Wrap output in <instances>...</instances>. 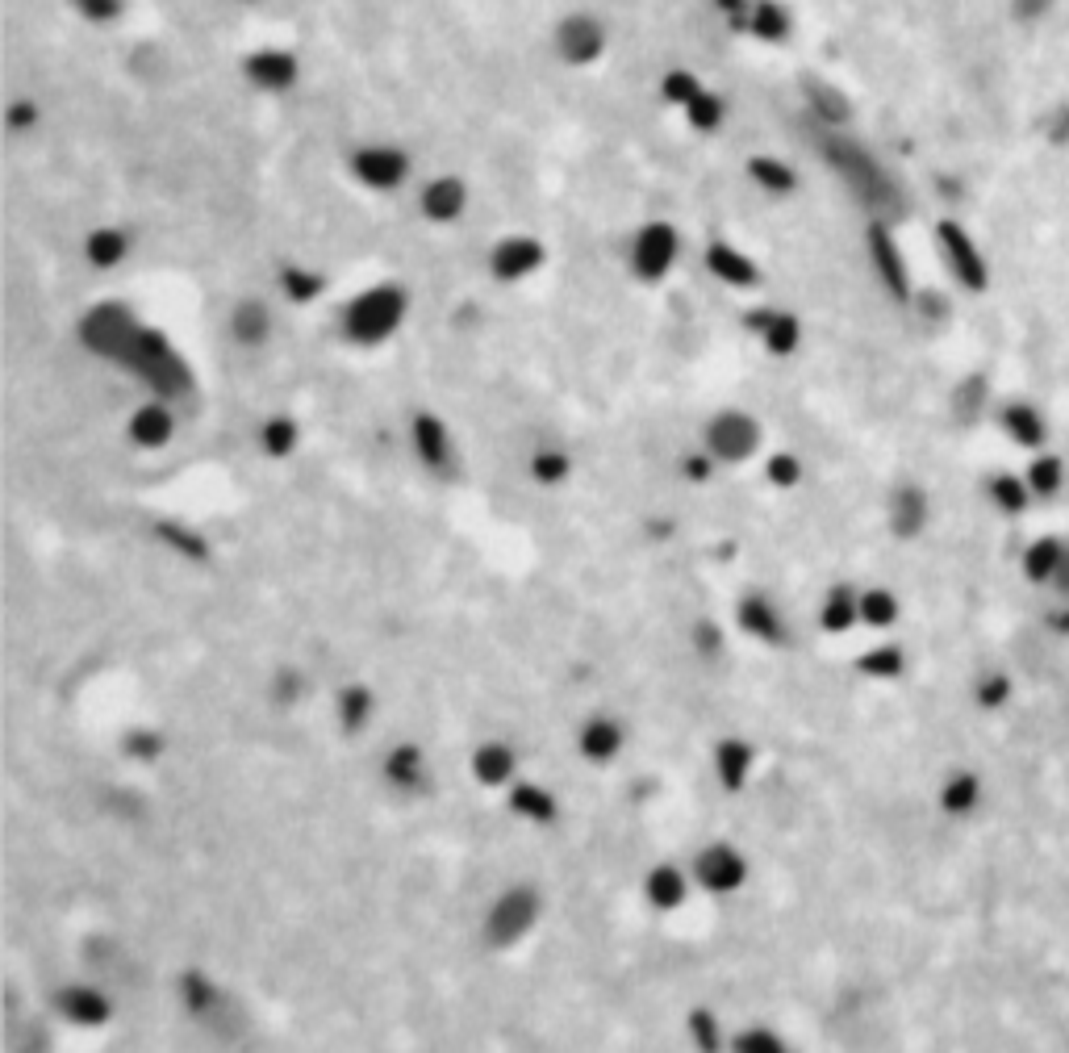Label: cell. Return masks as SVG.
I'll return each mask as SVG.
<instances>
[{
    "label": "cell",
    "mask_w": 1069,
    "mask_h": 1053,
    "mask_svg": "<svg viewBox=\"0 0 1069 1053\" xmlns=\"http://www.w3.org/2000/svg\"><path fill=\"white\" fill-rule=\"evenodd\" d=\"M243 72L255 88L264 92H284L297 84V55L293 51H280V46H259L255 55H247Z\"/></svg>",
    "instance_id": "obj_11"
},
{
    "label": "cell",
    "mask_w": 1069,
    "mask_h": 1053,
    "mask_svg": "<svg viewBox=\"0 0 1069 1053\" xmlns=\"http://www.w3.org/2000/svg\"><path fill=\"white\" fill-rule=\"evenodd\" d=\"M180 995H184V1008L193 1012V1016H213V1008L222 1003L218 982L205 978V974H197V970L180 978Z\"/></svg>",
    "instance_id": "obj_31"
},
{
    "label": "cell",
    "mask_w": 1069,
    "mask_h": 1053,
    "mask_svg": "<svg viewBox=\"0 0 1069 1053\" xmlns=\"http://www.w3.org/2000/svg\"><path fill=\"white\" fill-rule=\"evenodd\" d=\"M731 1045L740 1053H773V1049H781V1037L769 1033V1028H748V1033H735Z\"/></svg>",
    "instance_id": "obj_39"
},
{
    "label": "cell",
    "mask_w": 1069,
    "mask_h": 1053,
    "mask_svg": "<svg viewBox=\"0 0 1069 1053\" xmlns=\"http://www.w3.org/2000/svg\"><path fill=\"white\" fill-rule=\"evenodd\" d=\"M790 26H794V21H790L786 5H777V0H760V5H752L744 30H748L752 38H760V42H769V46H773V42H781V38L790 34Z\"/></svg>",
    "instance_id": "obj_26"
},
{
    "label": "cell",
    "mask_w": 1069,
    "mask_h": 1053,
    "mask_svg": "<svg viewBox=\"0 0 1069 1053\" xmlns=\"http://www.w3.org/2000/svg\"><path fill=\"white\" fill-rule=\"evenodd\" d=\"M297 423L289 414H272L264 427H259V448H264L268 456H289L297 448Z\"/></svg>",
    "instance_id": "obj_32"
},
{
    "label": "cell",
    "mask_w": 1069,
    "mask_h": 1053,
    "mask_svg": "<svg viewBox=\"0 0 1069 1053\" xmlns=\"http://www.w3.org/2000/svg\"><path fill=\"white\" fill-rule=\"evenodd\" d=\"M735 623L744 627V636L760 640V644H786V615L777 611V602L769 598H760V594H748L740 598V606H735Z\"/></svg>",
    "instance_id": "obj_12"
},
{
    "label": "cell",
    "mask_w": 1069,
    "mask_h": 1053,
    "mask_svg": "<svg viewBox=\"0 0 1069 1053\" xmlns=\"http://www.w3.org/2000/svg\"><path fill=\"white\" fill-rule=\"evenodd\" d=\"M568 473H573V460H568V452H560V448H539L531 456V477L539 485H560Z\"/></svg>",
    "instance_id": "obj_34"
},
{
    "label": "cell",
    "mask_w": 1069,
    "mask_h": 1053,
    "mask_svg": "<svg viewBox=\"0 0 1069 1053\" xmlns=\"http://www.w3.org/2000/svg\"><path fill=\"white\" fill-rule=\"evenodd\" d=\"M752 761H756V753H752L748 740H719V748H715V769H719V782L727 790H740L748 782Z\"/></svg>",
    "instance_id": "obj_24"
},
{
    "label": "cell",
    "mask_w": 1069,
    "mask_h": 1053,
    "mask_svg": "<svg viewBox=\"0 0 1069 1053\" xmlns=\"http://www.w3.org/2000/svg\"><path fill=\"white\" fill-rule=\"evenodd\" d=\"M414 452L439 477H447L451 468H456V443H451V431H447V423L439 414H418L414 418Z\"/></svg>",
    "instance_id": "obj_10"
},
{
    "label": "cell",
    "mask_w": 1069,
    "mask_h": 1053,
    "mask_svg": "<svg viewBox=\"0 0 1069 1053\" xmlns=\"http://www.w3.org/2000/svg\"><path fill=\"white\" fill-rule=\"evenodd\" d=\"M138 326L142 322L126 306H117V301H101V306H92L80 318V339H84V347L92 351V356H105L113 364H122L126 347L138 335Z\"/></svg>",
    "instance_id": "obj_3"
},
{
    "label": "cell",
    "mask_w": 1069,
    "mask_h": 1053,
    "mask_svg": "<svg viewBox=\"0 0 1069 1053\" xmlns=\"http://www.w3.org/2000/svg\"><path fill=\"white\" fill-rule=\"evenodd\" d=\"M694 644H698V652H706V657H715V652L723 648L719 627H715V623H702V627L694 631Z\"/></svg>",
    "instance_id": "obj_48"
},
{
    "label": "cell",
    "mask_w": 1069,
    "mask_h": 1053,
    "mask_svg": "<svg viewBox=\"0 0 1069 1053\" xmlns=\"http://www.w3.org/2000/svg\"><path fill=\"white\" fill-rule=\"evenodd\" d=\"M71 5H76V13L88 21H113L122 13V0H71Z\"/></svg>",
    "instance_id": "obj_46"
},
{
    "label": "cell",
    "mask_w": 1069,
    "mask_h": 1053,
    "mask_svg": "<svg viewBox=\"0 0 1069 1053\" xmlns=\"http://www.w3.org/2000/svg\"><path fill=\"white\" fill-rule=\"evenodd\" d=\"M159 748H163V736L159 732H134V736H126V753L138 757V761H155Z\"/></svg>",
    "instance_id": "obj_45"
},
{
    "label": "cell",
    "mask_w": 1069,
    "mask_h": 1053,
    "mask_svg": "<svg viewBox=\"0 0 1069 1053\" xmlns=\"http://www.w3.org/2000/svg\"><path fill=\"white\" fill-rule=\"evenodd\" d=\"M644 891H648L652 907L673 911V907L685 903V895H690V878H685V870H677V865H656V870H648V878H644Z\"/></svg>",
    "instance_id": "obj_22"
},
{
    "label": "cell",
    "mask_w": 1069,
    "mask_h": 1053,
    "mask_svg": "<svg viewBox=\"0 0 1069 1053\" xmlns=\"http://www.w3.org/2000/svg\"><path fill=\"white\" fill-rule=\"evenodd\" d=\"M702 443L719 464L748 460L760 448V423L748 410H723V414H715L706 423V439Z\"/></svg>",
    "instance_id": "obj_5"
},
{
    "label": "cell",
    "mask_w": 1069,
    "mask_h": 1053,
    "mask_svg": "<svg viewBox=\"0 0 1069 1053\" xmlns=\"http://www.w3.org/2000/svg\"><path fill=\"white\" fill-rule=\"evenodd\" d=\"M539 920V895L527 891V886H510V891H502L489 911H485V936H489V945L497 949H510L514 941H522Z\"/></svg>",
    "instance_id": "obj_4"
},
{
    "label": "cell",
    "mask_w": 1069,
    "mask_h": 1053,
    "mask_svg": "<svg viewBox=\"0 0 1069 1053\" xmlns=\"http://www.w3.org/2000/svg\"><path fill=\"white\" fill-rule=\"evenodd\" d=\"M59 1008L71 1024H105L109 1020V999L97 991V987H67L59 995Z\"/></svg>",
    "instance_id": "obj_23"
},
{
    "label": "cell",
    "mask_w": 1069,
    "mask_h": 1053,
    "mask_svg": "<svg viewBox=\"0 0 1069 1053\" xmlns=\"http://www.w3.org/2000/svg\"><path fill=\"white\" fill-rule=\"evenodd\" d=\"M752 331L760 335V343H765V351H773V356H790V351L798 347V339H802L798 318L786 314V310H756L752 314Z\"/></svg>",
    "instance_id": "obj_17"
},
{
    "label": "cell",
    "mask_w": 1069,
    "mask_h": 1053,
    "mask_svg": "<svg viewBox=\"0 0 1069 1053\" xmlns=\"http://www.w3.org/2000/svg\"><path fill=\"white\" fill-rule=\"evenodd\" d=\"M510 811L518 819H531V824H552L556 819V794L539 782H514L510 786Z\"/></svg>",
    "instance_id": "obj_21"
},
{
    "label": "cell",
    "mask_w": 1069,
    "mask_h": 1053,
    "mask_svg": "<svg viewBox=\"0 0 1069 1053\" xmlns=\"http://www.w3.org/2000/svg\"><path fill=\"white\" fill-rule=\"evenodd\" d=\"M468 205V189L460 176H439V180H426L422 189V214L431 222H456Z\"/></svg>",
    "instance_id": "obj_14"
},
{
    "label": "cell",
    "mask_w": 1069,
    "mask_h": 1053,
    "mask_svg": "<svg viewBox=\"0 0 1069 1053\" xmlns=\"http://www.w3.org/2000/svg\"><path fill=\"white\" fill-rule=\"evenodd\" d=\"M744 878H748V861H744L740 849H731V845H706L698 853V861H694V882L710 895L740 891Z\"/></svg>",
    "instance_id": "obj_8"
},
{
    "label": "cell",
    "mask_w": 1069,
    "mask_h": 1053,
    "mask_svg": "<svg viewBox=\"0 0 1069 1053\" xmlns=\"http://www.w3.org/2000/svg\"><path fill=\"white\" fill-rule=\"evenodd\" d=\"M690 1037H694V1045H702V1049H719V1045H723V1033H719L715 1016L702 1012V1008L690 1016Z\"/></svg>",
    "instance_id": "obj_40"
},
{
    "label": "cell",
    "mask_w": 1069,
    "mask_h": 1053,
    "mask_svg": "<svg viewBox=\"0 0 1069 1053\" xmlns=\"http://www.w3.org/2000/svg\"><path fill=\"white\" fill-rule=\"evenodd\" d=\"M852 619H861V602H852L844 590L840 594H831L827 602H823V627L827 631H844V627H852Z\"/></svg>",
    "instance_id": "obj_36"
},
{
    "label": "cell",
    "mask_w": 1069,
    "mask_h": 1053,
    "mask_svg": "<svg viewBox=\"0 0 1069 1053\" xmlns=\"http://www.w3.org/2000/svg\"><path fill=\"white\" fill-rule=\"evenodd\" d=\"M715 464H719L715 456H710L706 448H698V452H690L681 460V477L690 485H702V481H710V473H715Z\"/></svg>",
    "instance_id": "obj_42"
},
{
    "label": "cell",
    "mask_w": 1069,
    "mask_h": 1053,
    "mask_svg": "<svg viewBox=\"0 0 1069 1053\" xmlns=\"http://www.w3.org/2000/svg\"><path fill=\"white\" fill-rule=\"evenodd\" d=\"M351 172L360 184H368V189L389 193L410 176V155L389 147V143H372V147H360L351 155Z\"/></svg>",
    "instance_id": "obj_7"
},
{
    "label": "cell",
    "mask_w": 1069,
    "mask_h": 1053,
    "mask_svg": "<svg viewBox=\"0 0 1069 1053\" xmlns=\"http://www.w3.org/2000/svg\"><path fill=\"white\" fill-rule=\"evenodd\" d=\"M301 694H305V677H301L297 669H280V673H276V682H272V698L289 707V702H297Z\"/></svg>",
    "instance_id": "obj_43"
},
{
    "label": "cell",
    "mask_w": 1069,
    "mask_h": 1053,
    "mask_svg": "<svg viewBox=\"0 0 1069 1053\" xmlns=\"http://www.w3.org/2000/svg\"><path fill=\"white\" fill-rule=\"evenodd\" d=\"M230 335L239 339L243 347H259L268 335H272V318L268 310L259 306V301H243V306L230 310Z\"/></svg>",
    "instance_id": "obj_25"
},
{
    "label": "cell",
    "mask_w": 1069,
    "mask_h": 1053,
    "mask_svg": "<svg viewBox=\"0 0 1069 1053\" xmlns=\"http://www.w3.org/2000/svg\"><path fill=\"white\" fill-rule=\"evenodd\" d=\"M606 51V26L593 13H573L556 26V55L573 67H585L593 59H602Z\"/></svg>",
    "instance_id": "obj_9"
},
{
    "label": "cell",
    "mask_w": 1069,
    "mask_h": 1053,
    "mask_svg": "<svg viewBox=\"0 0 1069 1053\" xmlns=\"http://www.w3.org/2000/svg\"><path fill=\"white\" fill-rule=\"evenodd\" d=\"M723 113H727V105H723L710 88H702L698 97H694L690 105H685V122H690L694 130H702V134H710V130H719V126H723Z\"/></svg>",
    "instance_id": "obj_33"
},
{
    "label": "cell",
    "mask_w": 1069,
    "mask_h": 1053,
    "mask_svg": "<svg viewBox=\"0 0 1069 1053\" xmlns=\"http://www.w3.org/2000/svg\"><path fill=\"white\" fill-rule=\"evenodd\" d=\"M706 268L715 272L723 285H735V289H752L760 285V268L748 260V255L740 247H731V243H710L706 251Z\"/></svg>",
    "instance_id": "obj_16"
},
{
    "label": "cell",
    "mask_w": 1069,
    "mask_h": 1053,
    "mask_svg": "<svg viewBox=\"0 0 1069 1053\" xmlns=\"http://www.w3.org/2000/svg\"><path fill=\"white\" fill-rule=\"evenodd\" d=\"M677 251H681L677 230L669 222H648L631 239V268L639 280H660L677 264Z\"/></svg>",
    "instance_id": "obj_6"
},
{
    "label": "cell",
    "mask_w": 1069,
    "mask_h": 1053,
    "mask_svg": "<svg viewBox=\"0 0 1069 1053\" xmlns=\"http://www.w3.org/2000/svg\"><path fill=\"white\" fill-rule=\"evenodd\" d=\"M861 619H865V623H890V619H894V602H890V594H882V590L865 594V598H861Z\"/></svg>",
    "instance_id": "obj_44"
},
{
    "label": "cell",
    "mask_w": 1069,
    "mask_h": 1053,
    "mask_svg": "<svg viewBox=\"0 0 1069 1053\" xmlns=\"http://www.w3.org/2000/svg\"><path fill=\"white\" fill-rule=\"evenodd\" d=\"M84 255H88V264L92 268H117L130 255V239L122 230H113V226H101V230H92L88 234V243H84Z\"/></svg>",
    "instance_id": "obj_27"
},
{
    "label": "cell",
    "mask_w": 1069,
    "mask_h": 1053,
    "mask_svg": "<svg viewBox=\"0 0 1069 1053\" xmlns=\"http://www.w3.org/2000/svg\"><path fill=\"white\" fill-rule=\"evenodd\" d=\"M514 769H518L514 748L502 744V740H489V744H481L477 753H472V774H477L481 786H506V782H514Z\"/></svg>",
    "instance_id": "obj_19"
},
{
    "label": "cell",
    "mask_w": 1069,
    "mask_h": 1053,
    "mask_svg": "<svg viewBox=\"0 0 1069 1053\" xmlns=\"http://www.w3.org/2000/svg\"><path fill=\"white\" fill-rule=\"evenodd\" d=\"M765 477L777 485V489H790L802 481V464L790 456V452H773L769 464H765Z\"/></svg>",
    "instance_id": "obj_38"
},
{
    "label": "cell",
    "mask_w": 1069,
    "mask_h": 1053,
    "mask_svg": "<svg viewBox=\"0 0 1069 1053\" xmlns=\"http://www.w3.org/2000/svg\"><path fill=\"white\" fill-rule=\"evenodd\" d=\"M944 243H948V260H957V268L965 276H978V260H973V247L961 239L953 226H944Z\"/></svg>",
    "instance_id": "obj_41"
},
{
    "label": "cell",
    "mask_w": 1069,
    "mask_h": 1053,
    "mask_svg": "<svg viewBox=\"0 0 1069 1053\" xmlns=\"http://www.w3.org/2000/svg\"><path fill=\"white\" fill-rule=\"evenodd\" d=\"M322 289H326V280H322V272H314V268L289 264V268L280 272V293L289 297V301H297V306H310L314 297H322Z\"/></svg>",
    "instance_id": "obj_30"
},
{
    "label": "cell",
    "mask_w": 1069,
    "mask_h": 1053,
    "mask_svg": "<svg viewBox=\"0 0 1069 1053\" xmlns=\"http://www.w3.org/2000/svg\"><path fill=\"white\" fill-rule=\"evenodd\" d=\"M539 264H543V247L535 239H527V234L497 239L493 255H489V268H493L497 280H522V276H531Z\"/></svg>",
    "instance_id": "obj_13"
},
{
    "label": "cell",
    "mask_w": 1069,
    "mask_h": 1053,
    "mask_svg": "<svg viewBox=\"0 0 1069 1053\" xmlns=\"http://www.w3.org/2000/svg\"><path fill=\"white\" fill-rule=\"evenodd\" d=\"M122 368H130L134 377H142L159 397H168V402L193 389V368L184 364L176 343L163 331H155V326H138L134 343L126 347V356H122Z\"/></svg>",
    "instance_id": "obj_1"
},
{
    "label": "cell",
    "mask_w": 1069,
    "mask_h": 1053,
    "mask_svg": "<svg viewBox=\"0 0 1069 1053\" xmlns=\"http://www.w3.org/2000/svg\"><path fill=\"white\" fill-rule=\"evenodd\" d=\"M406 306H410V301H406V293H401L397 285L364 289L343 310V335L351 343H364V347L385 343L397 331V326H401V318H406Z\"/></svg>",
    "instance_id": "obj_2"
},
{
    "label": "cell",
    "mask_w": 1069,
    "mask_h": 1053,
    "mask_svg": "<svg viewBox=\"0 0 1069 1053\" xmlns=\"http://www.w3.org/2000/svg\"><path fill=\"white\" fill-rule=\"evenodd\" d=\"M873 255H877V264H882V272L890 276V285H898V280H902V268H898L894 247H890V239H886L882 230H873Z\"/></svg>",
    "instance_id": "obj_47"
},
{
    "label": "cell",
    "mask_w": 1069,
    "mask_h": 1053,
    "mask_svg": "<svg viewBox=\"0 0 1069 1053\" xmlns=\"http://www.w3.org/2000/svg\"><path fill=\"white\" fill-rule=\"evenodd\" d=\"M748 176H752L756 189H765V193H773V197H786V193L798 189V176H794L781 159H773V155H756V159H748Z\"/></svg>",
    "instance_id": "obj_28"
},
{
    "label": "cell",
    "mask_w": 1069,
    "mask_h": 1053,
    "mask_svg": "<svg viewBox=\"0 0 1069 1053\" xmlns=\"http://www.w3.org/2000/svg\"><path fill=\"white\" fill-rule=\"evenodd\" d=\"M30 122H38V109L34 105H13L9 126H30Z\"/></svg>",
    "instance_id": "obj_49"
},
{
    "label": "cell",
    "mask_w": 1069,
    "mask_h": 1053,
    "mask_svg": "<svg viewBox=\"0 0 1069 1053\" xmlns=\"http://www.w3.org/2000/svg\"><path fill=\"white\" fill-rule=\"evenodd\" d=\"M698 92H702V80L694 72H669V76L660 80V97L669 101V105H681V109L690 105Z\"/></svg>",
    "instance_id": "obj_35"
},
{
    "label": "cell",
    "mask_w": 1069,
    "mask_h": 1053,
    "mask_svg": "<svg viewBox=\"0 0 1069 1053\" xmlns=\"http://www.w3.org/2000/svg\"><path fill=\"white\" fill-rule=\"evenodd\" d=\"M339 728L343 732H364L372 723V711H376V694L368 686H347L339 694Z\"/></svg>",
    "instance_id": "obj_29"
},
{
    "label": "cell",
    "mask_w": 1069,
    "mask_h": 1053,
    "mask_svg": "<svg viewBox=\"0 0 1069 1053\" xmlns=\"http://www.w3.org/2000/svg\"><path fill=\"white\" fill-rule=\"evenodd\" d=\"M172 431H176V418H172L168 402H147L130 418V439L138 448H163V443L172 439Z\"/></svg>",
    "instance_id": "obj_18"
},
{
    "label": "cell",
    "mask_w": 1069,
    "mask_h": 1053,
    "mask_svg": "<svg viewBox=\"0 0 1069 1053\" xmlns=\"http://www.w3.org/2000/svg\"><path fill=\"white\" fill-rule=\"evenodd\" d=\"M155 531L163 535V540H168V548H176V552H184V556H197V560H201V556L209 552L201 535H197V531H188V527H180V523H159Z\"/></svg>",
    "instance_id": "obj_37"
},
{
    "label": "cell",
    "mask_w": 1069,
    "mask_h": 1053,
    "mask_svg": "<svg viewBox=\"0 0 1069 1053\" xmlns=\"http://www.w3.org/2000/svg\"><path fill=\"white\" fill-rule=\"evenodd\" d=\"M577 748H581V757L593 761V765H606L619 757V748H623V723L619 719H610V715H593L581 736H577Z\"/></svg>",
    "instance_id": "obj_15"
},
{
    "label": "cell",
    "mask_w": 1069,
    "mask_h": 1053,
    "mask_svg": "<svg viewBox=\"0 0 1069 1053\" xmlns=\"http://www.w3.org/2000/svg\"><path fill=\"white\" fill-rule=\"evenodd\" d=\"M385 782L397 790H422L426 786V757L418 744H397L385 757Z\"/></svg>",
    "instance_id": "obj_20"
}]
</instances>
